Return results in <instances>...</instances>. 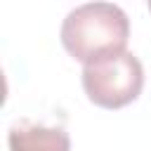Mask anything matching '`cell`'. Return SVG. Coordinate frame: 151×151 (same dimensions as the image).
<instances>
[{
	"instance_id": "6da1fadb",
	"label": "cell",
	"mask_w": 151,
	"mask_h": 151,
	"mask_svg": "<svg viewBox=\"0 0 151 151\" xmlns=\"http://www.w3.org/2000/svg\"><path fill=\"white\" fill-rule=\"evenodd\" d=\"M59 35L64 50L87 66L109 54L125 52L130 19L113 2H85L66 14Z\"/></svg>"
},
{
	"instance_id": "7a4b0ae2",
	"label": "cell",
	"mask_w": 151,
	"mask_h": 151,
	"mask_svg": "<svg viewBox=\"0 0 151 151\" xmlns=\"http://www.w3.org/2000/svg\"><path fill=\"white\" fill-rule=\"evenodd\" d=\"M144 87V66L132 52L109 54L83 66V90L101 109H120L139 97Z\"/></svg>"
},
{
	"instance_id": "3957f363",
	"label": "cell",
	"mask_w": 151,
	"mask_h": 151,
	"mask_svg": "<svg viewBox=\"0 0 151 151\" xmlns=\"http://www.w3.org/2000/svg\"><path fill=\"white\" fill-rule=\"evenodd\" d=\"M7 146L9 151H71V139L61 127L19 120L9 127Z\"/></svg>"
},
{
	"instance_id": "277c9868",
	"label": "cell",
	"mask_w": 151,
	"mask_h": 151,
	"mask_svg": "<svg viewBox=\"0 0 151 151\" xmlns=\"http://www.w3.org/2000/svg\"><path fill=\"white\" fill-rule=\"evenodd\" d=\"M149 12H151V0H149Z\"/></svg>"
}]
</instances>
